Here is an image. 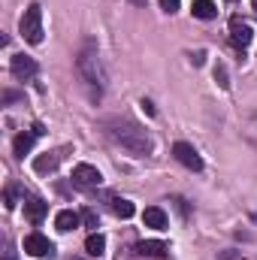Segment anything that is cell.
Listing matches in <instances>:
<instances>
[{"label": "cell", "instance_id": "obj_1", "mask_svg": "<svg viewBox=\"0 0 257 260\" xmlns=\"http://www.w3.org/2000/svg\"><path fill=\"white\" fill-rule=\"evenodd\" d=\"M103 130L109 133L112 142H118L121 148H127L133 154H148L151 151V136L139 127L136 121H130V118H106Z\"/></svg>", "mask_w": 257, "mask_h": 260}, {"label": "cell", "instance_id": "obj_2", "mask_svg": "<svg viewBox=\"0 0 257 260\" xmlns=\"http://www.w3.org/2000/svg\"><path fill=\"white\" fill-rule=\"evenodd\" d=\"M76 70H79L82 82L91 85L97 91V97H100V91L106 88V73H103V64H100V55H97V46L94 43H85V49L76 58Z\"/></svg>", "mask_w": 257, "mask_h": 260}, {"label": "cell", "instance_id": "obj_3", "mask_svg": "<svg viewBox=\"0 0 257 260\" xmlns=\"http://www.w3.org/2000/svg\"><path fill=\"white\" fill-rule=\"evenodd\" d=\"M18 30H21V37H24L27 43H34V46L43 43V6H40V3H30V6H27V12L21 15Z\"/></svg>", "mask_w": 257, "mask_h": 260}, {"label": "cell", "instance_id": "obj_4", "mask_svg": "<svg viewBox=\"0 0 257 260\" xmlns=\"http://www.w3.org/2000/svg\"><path fill=\"white\" fill-rule=\"evenodd\" d=\"M24 251H27L30 257H52V254H58V251H55V242L46 239L43 233H30V236H24Z\"/></svg>", "mask_w": 257, "mask_h": 260}, {"label": "cell", "instance_id": "obj_5", "mask_svg": "<svg viewBox=\"0 0 257 260\" xmlns=\"http://www.w3.org/2000/svg\"><path fill=\"white\" fill-rule=\"evenodd\" d=\"M73 182H76L79 188H100L103 176H100V170L91 167V164H76V167H73Z\"/></svg>", "mask_w": 257, "mask_h": 260}, {"label": "cell", "instance_id": "obj_6", "mask_svg": "<svg viewBox=\"0 0 257 260\" xmlns=\"http://www.w3.org/2000/svg\"><path fill=\"white\" fill-rule=\"evenodd\" d=\"M173 157H176L182 167L194 170V173H200V170H203V157L197 154V148L188 145V142H176V145H173Z\"/></svg>", "mask_w": 257, "mask_h": 260}, {"label": "cell", "instance_id": "obj_7", "mask_svg": "<svg viewBox=\"0 0 257 260\" xmlns=\"http://www.w3.org/2000/svg\"><path fill=\"white\" fill-rule=\"evenodd\" d=\"M9 70H12V76H15L18 82H27V79H34V76L40 73V64H37L30 55H12Z\"/></svg>", "mask_w": 257, "mask_h": 260}, {"label": "cell", "instance_id": "obj_8", "mask_svg": "<svg viewBox=\"0 0 257 260\" xmlns=\"http://www.w3.org/2000/svg\"><path fill=\"white\" fill-rule=\"evenodd\" d=\"M251 24L248 21H242V18H230V40H233V46L236 49H245L248 43H251Z\"/></svg>", "mask_w": 257, "mask_h": 260}, {"label": "cell", "instance_id": "obj_9", "mask_svg": "<svg viewBox=\"0 0 257 260\" xmlns=\"http://www.w3.org/2000/svg\"><path fill=\"white\" fill-rule=\"evenodd\" d=\"M46 212H49V203H43L40 197H27V200H24V215H27L30 224H43Z\"/></svg>", "mask_w": 257, "mask_h": 260}, {"label": "cell", "instance_id": "obj_10", "mask_svg": "<svg viewBox=\"0 0 257 260\" xmlns=\"http://www.w3.org/2000/svg\"><path fill=\"white\" fill-rule=\"evenodd\" d=\"M82 224V215H76L73 209H61L58 212V218H55V227L61 230V233H70V230H76Z\"/></svg>", "mask_w": 257, "mask_h": 260}, {"label": "cell", "instance_id": "obj_11", "mask_svg": "<svg viewBox=\"0 0 257 260\" xmlns=\"http://www.w3.org/2000/svg\"><path fill=\"white\" fill-rule=\"evenodd\" d=\"M142 221H145V227L167 230V212H164V209H157V206H148V209L142 212Z\"/></svg>", "mask_w": 257, "mask_h": 260}, {"label": "cell", "instance_id": "obj_12", "mask_svg": "<svg viewBox=\"0 0 257 260\" xmlns=\"http://www.w3.org/2000/svg\"><path fill=\"white\" fill-rule=\"evenodd\" d=\"M58 160H61V154H55V151H46V154H40V157L34 160V170H37L40 176H46V173H55V170H58Z\"/></svg>", "mask_w": 257, "mask_h": 260}, {"label": "cell", "instance_id": "obj_13", "mask_svg": "<svg viewBox=\"0 0 257 260\" xmlns=\"http://www.w3.org/2000/svg\"><path fill=\"white\" fill-rule=\"evenodd\" d=\"M191 12H194V18H203V21H212V18L218 15V6H215L212 0H194Z\"/></svg>", "mask_w": 257, "mask_h": 260}, {"label": "cell", "instance_id": "obj_14", "mask_svg": "<svg viewBox=\"0 0 257 260\" xmlns=\"http://www.w3.org/2000/svg\"><path fill=\"white\" fill-rule=\"evenodd\" d=\"M136 251L142 257H164L167 254V242H157V239H148V242H139Z\"/></svg>", "mask_w": 257, "mask_h": 260}, {"label": "cell", "instance_id": "obj_15", "mask_svg": "<svg viewBox=\"0 0 257 260\" xmlns=\"http://www.w3.org/2000/svg\"><path fill=\"white\" fill-rule=\"evenodd\" d=\"M34 139H37V133H34V130H30V133H18V136H15V142H12L15 157H24V154L34 148Z\"/></svg>", "mask_w": 257, "mask_h": 260}, {"label": "cell", "instance_id": "obj_16", "mask_svg": "<svg viewBox=\"0 0 257 260\" xmlns=\"http://www.w3.org/2000/svg\"><path fill=\"white\" fill-rule=\"evenodd\" d=\"M85 251H88L91 257H100V254L106 251V239H103L100 233H91V236H88V242H85Z\"/></svg>", "mask_w": 257, "mask_h": 260}, {"label": "cell", "instance_id": "obj_17", "mask_svg": "<svg viewBox=\"0 0 257 260\" xmlns=\"http://www.w3.org/2000/svg\"><path fill=\"white\" fill-rule=\"evenodd\" d=\"M112 212H115L118 218H124V221H127V218H133L136 206H133L130 200H115V203H112Z\"/></svg>", "mask_w": 257, "mask_h": 260}, {"label": "cell", "instance_id": "obj_18", "mask_svg": "<svg viewBox=\"0 0 257 260\" xmlns=\"http://www.w3.org/2000/svg\"><path fill=\"white\" fill-rule=\"evenodd\" d=\"M3 203H6V209H15V206H18V185H15V182L6 185V191H3Z\"/></svg>", "mask_w": 257, "mask_h": 260}, {"label": "cell", "instance_id": "obj_19", "mask_svg": "<svg viewBox=\"0 0 257 260\" xmlns=\"http://www.w3.org/2000/svg\"><path fill=\"white\" fill-rule=\"evenodd\" d=\"M82 221H85V227H91V230H97V227H100V218H97V212H94V209H85V212H82Z\"/></svg>", "mask_w": 257, "mask_h": 260}, {"label": "cell", "instance_id": "obj_20", "mask_svg": "<svg viewBox=\"0 0 257 260\" xmlns=\"http://www.w3.org/2000/svg\"><path fill=\"white\" fill-rule=\"evenodd\" d=\"M215 82H218L221 88H230V79H227V67H224V64L215 67Z\"/></svg>", "mask_w": 257, "mask_h": 260}, {"label": "cell", "instance_id": "obj_21", "mask_svg": "<svg viewBox=\"0 0 257 260\" xmlns=\"http://www.w3.org/2000/svg\"><path fill=\"white\" fill-rule=\"evenodd\" d=\"M179 3H182V0H160V9H164V12H170V15H173V12H176V9H179Z\"/></svg>", "mask_w": 257, "mask_h": 260}, {"label": "cell", "instance_id": "obj_22", "mask_svg": "<svg viewBox=\"0 0 257 260\" xmlns=\"http://www.w3.org/2000/svg\"><path fill=\"white\" fill-rule=\"evenodd\" d=\"M221 260H242V251H233V248H227V251H221Z\"/></svg>", "mask_w": 257, "mask_h": 260}, {"label": "cell", "instance_id": "obj_23", "mask_svg": "<svg viewBox=\"0 0 257 260\" xmlns=\"http://www.w3.org/2000/svg\"><path fill=\"white\" fill-rule=\"evenodd\" d=\"M15 100H21L18 91H3V103H15Z\"/></svg>", "mask_w": 257, "mask_h": 260}, {"label": "cell", "instance_id": "obj_24", "mask_svg": "<svg viewBox=\"0 0 257 260\" xmlns=\"http://www.w3.org/2000/svg\"><path fill=\"white\" fill-rule=\"evenodd\" d=\"M139 106H142V109H145V115H154V106H151V100H142V103H139Z\"/></svg>", "mask_w": 257, "mask_h": 260}, {"label": "cell", "instance_id": "obj_25", "mask_svg": "<svg viewBox=\"0 0 257 260\" xmlns=\"http://www.w3.org/2000/svg\"><path fill=\"white\" fill-rule=\"evenodd\" d=\"M191 61H194V64H197V67H200V64H203V61H206V52H197V55H194Z\"/></svg>", "mask_w": 257, "mask_h": 260}, {"label": "cell", "instance_id": "obj_26", "mask_svg": "<svg viewBox=\"0 0 257 260\" xmlns=\"http://www.w3.org/2000/svg\"><path fill=\"white\" fill-rule=\"evenodd\" d=\"M3 260H18V257H15V251H6V254H3Z\"/></svg>", "mask_w": 257, "mask_h": 260}, {"label": "cell", "instance_id": "obj_27", "mask_svg": "<svg viewBox=\"0 0 257 260\" xmlns=\"http://www.w3.org/2000/svg\"><path fill=\"white\" fill-rule=\"evenodd\" d=\"M251 6H254V12H257V0H251Z\"/></svg>", "mask_w": 257, "mask_h": 260}]
</instances>
